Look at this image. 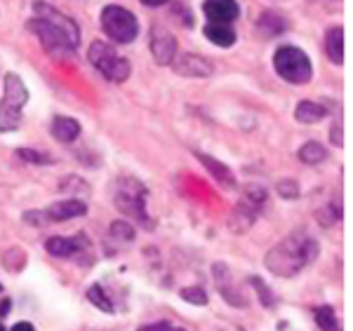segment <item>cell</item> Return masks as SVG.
Listing matches in <instances>:
<instances>
[{
    "label": "cell",
    "mask_w": 353,
    "mask_h": 331,
    "mask_svg": "<svg viewBox=\"0 0 353 331\" xmlns=\"http://www.w3.org/2000/svg\"><path fill=\"white\" fill-rule=\"evenodd\" d=\"M33 19H28V31L33 36H38V40L43 43V47L48 52H71L81 45V31H78V24L66 17L64 12H59L52 5L43 3H33Z\"/></svg>",
    "instance_id": "1"
},
{
    "label": "cell",
    "mask_w": 353,
    "mask_h": 331,
    "mask_svg": "<svg viewBox=\"0 0 353 331\" xmlns=\"http://www.w3.org/2000/svg\"><path fill=\"white\" fill-rule=\"evenodd\" d=\"M321 254V247L311 235L306 233H292L285 239H281L278 244L266 252L264 264L276 277H294L304 270L306 266L313 264Z\"/></svg>",
    "instance_id": "2"
},
{
    "label": "cell",
    "mask_w": 353,
    "mask_h": 331,
    "mask_svg": "<svg viewBox=\"0 0 353 331\" xmlns=\"http://www.w3.org/2000/svg\"><path fill=\"white\" fill-rule=\"evenodd\" d=\"M113 202H116L118 212L130 216V219H134L139 226H144V228L153 226L149 214H146V188L137 179H128V176L118 179Z\"/></svg>",
    "instance_id": "3"
},
{
    "label": "cell",
    "mask_w": 353,
    "mask_h": 331,
    "mask_svg": "<svg viewBox=\"0 0 353 331\" xmlns=\"http://www.w3.org/2000/svg\"><path fill=\"white\" fill-rule=\"evenodd\" d=\"M273 66H276L278 76L292 85H306L313 76L309 54H306L304 50L294 47V45H285V47L276 50V54H273Z\"/></svg>",
    "instance_id": "4"
},
{
    "label": "cell",
    "mask_w": 353,
    "mask_h": 331,
    "mask_svg": "<svg viewBox=\"0 0 353 331\" xmlns=\"http://www.w3.org/2000/svg\"><path fill=\"white\" fill-rule=\"evenodd\" d=\"M88 59H90V64H92L106 80H111V83H125V80L130 78V73H132L130 61L118 54L111 45L101 43V40H94V43L90 45Z\"/></svg>",
    "instance_id": "5"
},
{
    "label": "cell",
    "mask_w": 353,
    "mask_h": 331,
    "mask_svg": "<svg viewBox=\"0 0 353 331\" xmlns=\"http://www.w3.org/2000/svg\"><path fill=\"white\" fill-rule=\"evenodd\" d=\"M99 21L106 36L118 45H128L139 36V21H137V17L130 12V10H125L123 5H106V8L101 10Z\"/></svg>",
    "instance_id": "6"
},
{
    "label": "cell",
    "mask_w": 353,
    "mask_h": 331,
    "mask_svg": "<svg viewBox=\"0 0 353 331\" xmlns=\"http://www.w3.org/2000/svg\"><path fill=\"white\" fill-rule=\"evenodd\" d=\"M170 66H172V71L181 78H210L214 71L212 61L205 59L201 54H193V52L176 54Z\"/></svg>",
    "instance_id": "7"
},
{
    "label": "cell",
    "mask_w": 353,
    "mask_h": 331,
    "mask_svg": "<svg viewBox=\"0 0 353 331\" xmlns=\"http://www.w3.org/2000/svg\"><path fill=\"white\" fill-rule=\"evenodd\" d=\"M3 85H5V94H3V104H0V108L21 113V108H24L28 101V89L24 85V80L17 76V73H8L3 80Z\"/></svg>",
    "instance_id": "8"
},
{
    "label": "cell",
    "mask_w": 353,
    "mask_h": 331,
    "mask_svg": "<svg viewBox=\"0 0 353 331\" xmlns=\"http://www.w3.org/2000/svg\"><path fill=\"white\" fill-rule=\"evenodd\" d=\"M88 214V204L83 202V200H59V202L50 204L48 209H45V216H48L50 224H64L68 219H78V216H85Z\"/></svg>",
    "instance_id": "9"
},
{
    "label": "cell",
    "mask_w": 353,
    "mask_h": 331,
    "mask_svg": "<svg viewBox=\"0 0 353 331\" xmlns=\"http://www.w3.org/2000/svg\"><path fill=\"white\" fill-rule=\"evenodd\" d=\"M151 54L156 59V64L161 66H170L176 56V40L172 33L163 31V28H156L153 31V40H151Z\"/></svg>",
    "instance_id": "10"
},
{
    "label": "cell",
    "mask_w": 353,
    "mask_h": 331,
    "mask_svg": "<svg viewBox=\"0 0 353 331\" xmlns=\"http://www.w3.org/2000/svg\"><path fill=\"white\" fill-rule=\"evenodd\" d=\"M203 12L210 19V24H229V21L238 19L241 8L236 0H205Z\"/></svg>",
    "instance_id": "11"
},
{
    "label": "cell",
    "mask_w": 353,
    "mask_h": 331,
    "mask_svg": "<svg viewBox=\"0 0 353 331\" xmlns=\"http://www.w3.org/2000/svg\"><path fill=\"white\" fill-rule=\"evenodd\" d=\"M196 158L201 160L203 167L214 176V181H217L221 188H226V191H233V188L238 186L236 184V174H233L224 162H219L217 158L208 156V153H196Z\"/></svg>",
    "instance_id": "12"
},
{
    "label": "cell",
    "mask_w": 353,
    "mask_h": 331,
    "mask_svg": "<svg viewBox=\"0 0 353 331\" xmlns=\"http://www.w3.org/2000/svg\"><path fill=\"white\" fill-rule=\"evenodd\" d=\"M50 132H52L54 139L61 141V144H73V141L81 136V122L73 118H66V116H57L52 120Z\"/></svg>",
    "instance_id": "13"
},
{
    "label": "cell",
    "mask_w": 353,
    "mask_h": 331,
    "mask_svg": "<svg viewBox=\"0 0 353 331\" xmlns=\"http://www.w3.org/2000/svg\"><path fill=\"white\" fill-rule=\"evenodd\" d=\"M257 212H252L250 207H245V204L238 202L236 207H233V212L229 216V228L231 233H236V235H243V233H248L250 228L254 226V221H257Z\"/></svg>",
    "instance_id": "14"
},
{
    "label": "cell",
    "mask_w": 353,
    "mask_h": 331,
    "mask_svg": "<svg viewBox=\"0 0 353 331\" xmlns=\"http://www.w3.org/2000/svg\"><path fill=\"white\" fill-rule=\"evenodd\" d=\"M325 54L330 56L332 64H344V28L332 26L325 33Z\"/></svg>",
    "instance_id": "15"
},
{
    "label": "cell",
    "mask_w": 353,
    "mask_h": 331,
    "mask_svg": "<svg viewBox=\"0 0 353 331\" xmlns=\"http://www.w3.org/2000/svg\"><path fill=\"white\" fill-rule=\"evenodd\" d=\"M269 202V191H266L261 184H248L243 186V197H241V204L250 207L252 212H261Z\"/></svg>",
    "instance_id": "16"
},
{
    "label": "cell",
    "mask_w": 353,
    "mask_h": 331,
    "mask_svg": "<svg viewBox=\"0 0 353 331\" xmlns=\"http://www.w3.org/2000/svg\"><path fill=\"white\" fill-rule=\"evenodd\" d=\"M325 116H327V108L323 104H316V101H309V99L299 101L297 108H294V118H297L301 125H313Z\"/></svg>",
    "instance_id": "17"
},
{
    "label": "cell",
    "mask_w": 353,
    "mask_h": 331,
    "mask_svg": "<svg viewBox=\"0 0 353 331\" xmlns=\"http://www.w3.org/2000/svg\"><path fill=\"white\" fill-rule=\"evenodd\" d=\"M205 38L214 43L217 47H231L236 43V31L229 24H208L205 26Z\"/></svg>",
    "instance_id": "18"
},
{
    "label": "cell",
    "mask_w": 353,
    "mask_h": 331,
    "mask_svg": "<svg viewBox=\"0 0 353 331\" xmlns=\"http://www.w3.org/2000/svg\"><path fill=\"white\" fill-rule=\"evenodd\" d=\"M257 31H259V36L273 38V36H278V33L285 31V19L278 17L276 12H264L257 19Z\"/></svg>",
    "instance_id": "19"
},
{
    "label": "cell",
    "mask_w": 353,
    "mask_h": 331,
    "mask_svg": "<svg viewBox=\"0 0 353 331\" xmlns=\"http://www.w3.org/2000/svg\"><path fill=\"white\" fill-rule=\"evenodd\" d=\"M45 249H48L50 256H57V259H68V256L78 254L76 242H73V239H68V237H61V235L48 237V242H45Z\"/></svg>",
    "instance_id": "20"
},
{
    "label": "cell",
    "mask_w": 353,
    "mask_h": 331,
    "mask_svg": "<svg viewBox=\"0 0 353 331\" xmlns=\"http://www.w3.org/2000/svg\"><path fill=\"white\" fill-rule=\"evenodd\" d=\"M297 156L304 164H321L327 160V148L323 144H318V141H306V144L299 148Z\"/></svg>",
    "instance_id": "21"
},
{
    "label": "cell",
    "mask_w": 353,
    "mask_h": 331,
    "mask_svg": "<svg viewBox=\"0 0 353 331\" xmlns=\"http://www.w3.org/2000/svg\"><path fill=\"white\" fill-rule=\"evenodd\" d=\"M313 317H316L321 331H341V324L332 306H318L316 310H313Z\"/></svg>",
    "instance_id": "22"
},
{
    "label": "cell",
    "mask_w": 353,
    "mask_h": 331,
    "mask_svg": "<svg viewBox=\"0 0 353 331\" xmlns=\"http://www.w3.org/2000/svg\"><path fill=\"white\" fill-rule=\"evenodd\" d=\"M0 261H3V266L8 268L10 273H19V270H24V266H26V252L21 247H10Z\"/></svg>",
    "instance_id": "23"
},
{
    "label": "cell",
    "mask_w": 353,
    "mask_h": 331,
    "mask_svg": "<svg viewBox=\"0 0 353 331\" xmlns=\"http://www.w3.org/2000/svg\"><path fill=\"white\" fill-rule=\"evenodd\" d=\"M88 301L92 303L94 308H99L101 312H113V303H111V299L104 294V289L99 287V284H92V287L88 289Z\"/></svg>",
    "instance_id": "24"
},
{
    "label": "cell",
    "mask_w": 353,
    "mask_h": 331,
    "mask_svg": "<svg viewBox=\"0 0 353 331\" xmlns=\"http://www.w3.org/2000/svg\"><path fill=\"white\" fill-rule=\"evenodd\" d=\"M109 235L113 239H121V242H132L137 231L130 221H113V224L109 226Z\"/></svg>",
    "instance_id": "25"
},
{
    "label": "cell",
    "mask_w": 353,
    "mask_h": 331,
    "mask_svg": "<svg viewBox=\"0 0 353 331\" xmlns=\"http://www.w3.org/2000/svg\"><path fill=\"white\" fill-rule=\"evenodd\" d=\"M250 284L257 289V296H259L261 306H264V308H273V306H276V294L271 292L269 284H266L264 279L257 277V275H252V277H250Z\"/></svg>",
    "instance_id": "26"
},
{
    "label": "cell",
    "mask_w": 353,
    "mask_h": 331,
    "mask_svg": "<svg viewBox=\"0 0 353 331\" xmlns=\"http://www.w3.org/2000/svg\"><path fill=\"white\" fill-rule=\"evenodd\" d=\"M339 219H341V209L337 207V204H327V207H321L316 212V221L323 228H330V226L339 224Z\"/></svg>",
    "instance_id": "27"
},
{
    "label": "cell",
    "mask_w": 353,
    "mask_h": 331,
    "mask_svg": "<svg viewBox=\"0 0 353 331\" xmlns=\"http://www.w3.org/2000/svg\"><path fill=\"white\" fill-rule=\"evenodd\" d=\"M212 277H214V284H217L219 294L233 287L231 270H229V266H226V264H214L212 266Z\"/></svg>",
    "instance_id": "28"
},
{
    "label": "cell",
    "mask_w": 353,
    "mask_h": 331,
    "mask_svg": "<svg viewBox=\"0 0 353 331\" xmlns=\"http://www.w3.org/2000/svg\"><path fill=\"white\" fill-rule=\"evenodd\" d=\"M17 158L24 160V162H28V164H52L54 162L48 153L33 151V148H19V151H17Z\"/></svg>",
    "instance_id": "29"
},
{
    "label": "cell",
    "mask_w": 353,
    "mask_h": 331,
    "mask_svg": "<svg viewBox=\"0 0 353 331\" xmlns=\"http://www.w3.org/2000/svg\"><path fill=\"white\" fill-rule=\"evenodd\" d=\"M276 191H278V195H281L283 200H297L301 188H299V184L294 179H281L276 184Z\"/></svg>",
    "instance_id": "30"
},
{
    "label": "cell",
    "mask_w": 353,
    "mask_h": 331,
    "mask_svg": "<svg viewBox=\"0 0 353 331\" xmlns=\"http://www.w3.org/2000/svg\"><path fill=\"white\" fill-rule=\"evenodd\" d=\"M179 296L191 306H208V301H210L203 287H186V289H181Z\"/></svg>",
    "instance_id": "31"
},
{
    "label": "cell",
    "mask_w": 353,
    "mask_h": 331,
    "mask_svg": "<svg viewBox=\"0 0 353 331\" xmlns=\"http://www.w3.org/2000/svg\"><path fill=\"white\" fill-rule=\"evenodd\" d=\"M19 125H21V113L0 108V132H14Z\"/></svg>",
    "instance_id": "32"
},
{
    "label": "cell",
    "mask_w": 353,
    "mask_h": 331,
    "mask_svg": "<svg viewBox=\"0 0 353 331\" xmlns=\"http://www.w3.org/2000/svg\"><path fill=\"white\" fill-rule=\"evenodd\" d=\"M59 191L61 193H76V191L88 193L90 186L85 184L81 176H64V179H61V184H59Z\"/></svg>",
    "instance_id": "33"
},
{
    "label": "cell",
    "mask_w": 353,
    "mask_h": 331,
    "mask_svg": "<svg viewBox=\"0 0 353 331\" xmlns=\"http://www.w3.org/2000/svg\"><path fill=\"white\" fill-rule=\"evenodd\" d=\"M24 224L45 228L50 221H48V216H45V209H28V212H24Z\"/></svg>",
    "instance_id": "34"
},
{
    "label": "cell",
    "mask_w": 353,
    "mask_h": 331,
    "mask_svg": "<svg viewBox=\"0 0 353 331\" xmlns=\"http://www.w3.org/2000/svg\"><path fill=\"white\" fill-rule=\"evenodd\" d=\"M137 331H186V329L172 327L170 322H153V324H144V327H139Z\"/></svg>",
    "instance_id": "35"
},
{
    "label": "cell",
    "mask_w": 353,
    "mask_h": 331,
    "mask_svg": "<svg viewBox=\"0 0 353 331\" xmlns=\"http://www.w3.org/2000/svg\"><path fill=\"white\" fill-rule=\"evenodd\" d=\"M330 139H332L334 146H344V136H341V125H334L332 129H330Z\"/></svg>",
    "instance_id": "36"
},
{
    "label": "cell",
    "mask_w": 353,
    "mask_h": 331,
    "mask_svg": "<svg viewBox=\"0 0 353 331\" xmlns=\"http://www.w3.org/2000/svg\"><path fill=\"white\" fill-rule=\"evenodd\" d=\"M10 306H12V301H10V299L0 301V317H8L10 315Z\"/></svg>",
    "instance_id": "37"
},
{
    "label": "cell",
    "mask_w": 353,
    "mask_h": 331,
    "mask_svg": "<svg viewBox=\"0 0 353 331\" xmlns=\"http://www.w3.org/2000/svg\"><path fill=\"white\" fill-rule=\"evenodd\" d=\"M10 331H36V329H33L28 322H19V324H14V327L10 329Z\"/></svg>",
    "instance_id": "38"
},
{
    "label": "cell",
    "mask_w": 353,
    "mask_h": 331,
    "mask_svg": "<svg viewBox=\"0 0 353 331\" xmlns=\"http://www.w3.org/2000/svg\"><path fill=\"white\" fill-rule=\"evenodd\" d=\"M144 5H149V8H161V5H165L168 0H141Z\"/></svg>",
    "instance_id": "39"
},
{
    "label": "cell",
    "mask_w": 353,
    "mask_h": 331,
    "mask_svg": "<svg viewBox=\"0 0 353 331\" xmlns=\"http://www.w3.org/2000/svg\"><path fill=\"white\" fill-rule=\"evenodd\" d=\"M0 292H3V284H0Z\"/></svg>",
    "instance_id": "40"
},
{
    "label": "cell",
    "mask_w": 353,
    "mask_h": 331,
    "mask_svg": "<svg viewBox=\"0 0 353 331\" xmlns=\"http://www.w3.org/2000/svg\"><path fill=\"white\" fill-rule=\"evenodd\" d=\"M0 331H5V329H3V327H0Z\"/></svg>",
    "instance_id": "41"
}]
</instances>
